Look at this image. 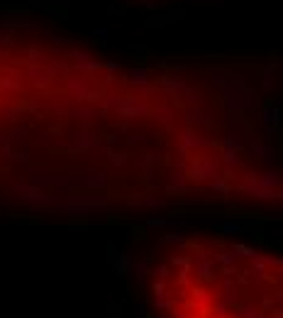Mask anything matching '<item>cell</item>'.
<instances>
[{
    "label": "cell",
    "instance_id": "cell-1",
    "mask_svg": "<svg viewBox=\"0 0 283 318\" xmlns=\"http://www.w3.org/2000/svg\"><path fill=\"white\" fill-rule=\"evenodd\" d=\"M93 37H100V39H105V37H108V30H105V27H100V30L93 32Z\"/></svg>",
    "mask_w": 283,
    "mask_h": 318
}]
</instances>
